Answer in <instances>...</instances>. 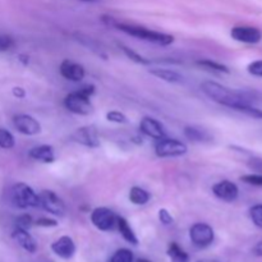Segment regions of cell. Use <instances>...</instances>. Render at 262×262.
<instances>
[{"label": "cell", "instance_id": "e0dca14e", "mask_svg": "<svg viewBox=\"0 0 262 262\" xmlns=\"http://www.w3.org/2000/svg\"><path fill=\"white\" fill-rule=\"evenodd\" d=\"M31 159L37 161H42V163H54L55 160V152H54L53 146L50 145H41L36 146V147L31 148L28 152Z\"/></svg>", "mask_w": 262, "mask_h": 262}, {"label": "cell", "instance_id": "4316f807", "mask_svg": "<svg viewBox=\"0 0 262 262\" xmlns=\"http://www.w3.org/2000/svg\"><path fill=\"white\" fill-rule=\"evenodd\" d=\"M250 216L253 224L262 229V205H255V206L251 207Z\"/></svg>", "mask_w": 262, "mask_h": 262}, {"label": "cell", "instance_id": "d6a6232c", "mask_svg": "<svg viewBox=\"0 0 262 262\" xmlns=\"http://www.w3.org/2000/svg\"><path fill=\"white\" fill-rule=\"evenodd\" d=\"M159 220L164 225H171L174 223L173 216H171V214L166 209L159 210Z\"/></svg>", "mask_w": 262, "mask_h": 262}, {"label": "cell", "instance_id": "ba28073f", "mask_svg": "<svg viewBox=\"0 0 262 262\" xmlns=\"http://www.w3.org/2000/svg\"><path fill=\"white\" fill-rule=\"evenodd\" d=\"M91 222L99 230L107 232L117 225V215L106 207H97L91 212Z\"/></svg>", "mask_w": 262, "mask_h": 262}, {"label": "cell", "instance_id": "f1b7e54d", "mask_svg": "<svg viewBox=\"0 0 262 262\" xmlns=\"http://www.w3.org/2000/svg\"><path fill=\"white\" fill-rule=\"evenodd\" d=\"M241 181L245 183L251 184V186L262 187V174L253 173V174H246V176L241 177Z\"/></svg>", "mask_w": 262, "mask_h": 262}, {"label": "cell", "instance_id": "4dcf8cb0", "mask_svg": "<svg viewBox=\"0 0 262 262\" xmlns=\"http://www.w3.org/2000/svg\"><path fill=\"white\" fill-rule=\"evenodd\" d=\"M247 71L248 73L252 74V76L262 78V60H255L252 61V63L248 64Z\"/></svg>", "mask_w": 262, "mask_h": 262}, {"label": "cell", "instance_id": "83f0119b", "mask_svg": "<svg viewBox=\"0 0 262 262\" xmlns=\"http://www.w3.org/2000/svg\"><path fill=\"white\" fill-rule=\"evenodd\" d=\"M106 119L112 123H117V124H127L128 123V118L123 113L118 112V110H113V112L107 113Z\"/></svg>", "mask_w": 262, "mask_h": 262}, {"label": "cell", "instance_id": "7c38bea8", "mask_svg": "<svg viewBox=\"0 0 262 262\" xmlns=\"http://www.w3.org/2000/svg\"><path fill=\"white\" fill-rule=\"evenodd\" d=\"M212 193L219 200L225 202H233L239 196V188L235 183L230 181H222L217 182L212 187Z\"/></svg>", "mask_w": 262, "mask_h": 262}, {"label": "cell", "instance_id": "d590c367", "mask_svg": "<svg viewBox=\"0 0 262 262\" xmlns=\"http://www.w3.org/2000/svg\"><path fill=\"white\" fill-rule=\"evenodd\" d=\"M13 95H14L17 99H23V97L26 96V91L22 87H14V89H13Z\"/></svg>", "mask_w": 262, "mask_h": 262}, {"label": "cell", "instance_id": "7402d4cb", "mask_svg": "<svg viewBox=\"0 0 262 262\" xmlns=\"http://www.w3.org/2000/svg\"><path fill=\"white\" fill-rule=\"evenodd\" d=\"M168 256L171 262H189L188 253L184 252L176 242L170 243L168 248Z\"/></svg>", "mask_w": 262, "mask_h": 262}, {"label": "cell", "instance_id": "9a60e30c", "mask_svg": "<svg viewBox=\"0 0 262 262\" xmlns=\"http://www.w3.org/2000/svg\"><path fill=\"white\" fill-rule=\"evenodd\" d=\"M59 71H60V74L64 78L72 82H81L84 78V74H86L84 68L81 64L74 63V61L68 60V59L60 64Z\"/></svg>", "mask_w": 262, "mask_h": 262}, {"label": "cell", "instance_id": "e575fe53", "mask_svg": "<svg viewBox=\"0 0 262 262\" xmlns=\"http://www.w3.org/2000/svg\"><path fill=\"white\" fill-rule=\"evenodd\" d=\"M37 227H42V228H53L58 225L56 220L54 219H49V217H40L38 220H36L35 223Z\"/></svg>", "mask_w": 262, "mask_h": 262}, {"label": "cell", "instance_id": "3957f363", "mask_svg": "<svg viewBox=\"0 0 262 262\" xmlns=\"http://www.w3.org/2000/svg\"><path fill=\"white\" fill-rule=\"evenodd\" d=\"M94 92L95 86H92V84H87V86L79 89L78 91L71 92L64 99V106L73 114L90 115L94 112V106H92V102L90 100Z\"/></svg>", "mask_w": 262, "mask_h": 262}, {"label": "cell", "instance_id": "d6986e66", "mask_svg": "<svg viewBox=\"0 0 262 262\" xmlns=\"http://www.w3.org/2000/svg\"><path fill=\"white\" fill-rule=\"evenodd\" d=\"M184 136H186V138H188L189 141L197 143L211 141V136L209 135L207 130L199 127H194V125H188V127L184 128Z\"/></svg>", "mask_w": 262, "mask_h": 262}, {"label": "cell", "instance_id": "d4e9b609", "mask_svg": "<svg viewBox=\"0 0 262 262\" xmlns=\"http://www.w3.org/2000/svg\"><path fill=\"white\" fill-rule=\"evenodd\" d=\"M120 48H122L123 53L125 54V56L127 58H129L130 60H133L135 63H138V64H150L151 61L147 60V59H145L143 56H141L140 54L136 53L135 50H132V49H129L128 46H124V45H119Z\"/></svg>", "mask_w": 262, "mask_h": 262}, {"label": "cell", "instance_id": "1f68e13d", "mask_svg": "<svg viewBox=\"0 0 262 262\" xmlns=\"http://www.w3.org/2000/svg\"><path fill=\"white\" fill-rule=\"evenodd\" d=\"M14 48V40L8 35H0V51H8Z\"/></svg>", "mask_w": 262, "mask_h": 262}, {"label": "cell", "instance_id": "74e56055", "mask_svg": "<svg viewBox=\"0 0 262 262\" xmlns=\"http://www.w3.org/2000/svg\"><path fill=\"white\" fill-rule=\"evenodd\" d=\"M27 56H25V55H20V60L22 61H25V64H27L28 63V60H27Z\"/></svg>", "mask_w": 262, "mask_h": 262}, {"label": "cell", "instance_id": "5b68a950", "mask_svg": "<svg viewBox=\"0 0 262 262\" xmlns=\"http://www.w3.org/2000/svg\"><path fill=\"white\" fill-rule=\"evenodd\" d=\"M188 147L182 141L176 138H161L155 146V152L159 158H178L186 155Z\"/></svg>", "mask_w": 262, "mask_h": 262}, {"label": "cell", "instance_id": "8d00e7d4", "mask_svg": "<svg viewBox=\"0 0 262 262\" xmlns=\"http://www.w3.org/2000/svg\"><path fill=\"white\" fill-rule=\"evenodd\" d=\"M253 255L257 256V257H262V242H258L255 247L252 248Z\"/></svg>", "mask_w": 262, "mask_h": 262}, {"label": "cell", "instance_id": "f35d334b", "mask_svg": "<svg viewBox=\"0 0 262 262\" xmlns=\"http://www.w3.org/2000/svg\"><path fill=\"white\" fill-rule=\"evenodd\" d=\"M136 262H151V261H148V260H146V258H138L137 261Z\"/></svg>", "mask_w": 262, "mask_h": 262}, {"label": "cell", "instance_id": "484cf974", "mask_svg": "<svg viewBox=\"0 0 262 262\" xmlns=\"http://www.w3.org/2000/svg\"><path fill=\"white\" fill-rule=\"evenodd\" d=\"M15 141L12 133L7 129L0 128V147L2 148H12L14 146Z\"/></svg>", "mask_w": 262, "mask_h": 262}, {"label": "cell", "instance_id": "6da1fadb", "mask_svg": "<svg viewBox=\"0 0 262 262\" xmlns=\"http://www.w3.org/2000/svg\"><path fill=\"white\" fill-rule=\"evenodd\" d=\"M201 90L209 99L223 106L234 109L235 112L243 113L251 118L262 119V109L255 105L257 100L255 92L238 91L212 81L201 83Z\"/></svg>", "mask_w": 262, "mask_h": 262}, {"label": "cell", "instance_id": "9c48e42d", "mask_svg": "<svg viewBox=\"0 0 262 262\" xmlns=\"http://www.w3.org/2000/svg\"><path fill=\"white\" fill-rule=\"evenodd\" d=\"M233 40L243 43H258L262 40L260 28L253 26H235L230 31Z\"/></svg>", "mask_w": 262, "mask_h": 262}, {"label": "cell", "instance_id": "7a4b0ae2", "mask_svg": "<svg viewBox=\"0 0 262 262\" xmlns=\"http://www.w3.org/2000/svg\"><path fill=\"white\" fill-rule=\"evenodd\" d=\"M105 20L107 22V25L113 26V27H115L117 30L127 33V35L133 36V37L140 38V40L147 41V42H152V43H156V45H161V46L170 45V43L174 42V37L171 35H168V33L147 30V28L141 27V26L120 23V22H117V20H114L113 18H109V19H105Z\"/></svg>", "mask_w": 262, "mask_h": 262}, {"label": "cell", "instance_id": "5bb4252c", "mask_svg": "<svg viewBox=\"0 0 262 262\" xmlns=\"http://www.w3.org/2000/svg\"><path fill=\"white\" fill-rule=\"evenodd\" d=\"M51 251L55 253L58 257L63 258V260H69L76 253V245H74L73 239L68 235H63L59 239L51 245Z\"/></svg>", "mask_w": 262, "mask_h": 262}, {"label": "cell", "instance_id": "8fae6325", "mask_svg": "<svg viewBox=\"0 0 262 262\" xmlns=\"http://www.w3.org/2000/svg\"><path fill=\"white\" fill-rule=\"evenodd\" d=\"M15 129L26 136H36L41 132V124L37 119L28 114H18L13 118Z\"/></svg>", "mask_w": 262, "mask_h": 262}, {"label": "cell", "instance_id": "44dd1931", "mask_svg": "<svg viewBox=\"0 0 262 262\" xmlns=\"http://www.w3.org/2000/svg\"><path fill=\"white\" fill-rule=\"evenodd\" d=\"M150 200V193L141 187H132L129 191V201L135 205H146Z\"/></svg>", "mask_w": 262, "mask_h": 262}, {"label": "cell", "instance_id": "52a82bcc", "mask_svg": "<svg viewBox=\"0 0 262 262\" xmlns=\"http://www.w3.org/2000/svg\"><path fill=\"white\" fill-rule=\"evenodd\" d=\"M38 201L42 209L48 211L49 214L55 215V216H64L66 214V205H64L63 200L59 196H56L53 191H45L41 192L38 194Z\"/></svg>", "mask_w": 262, "mask_h": 262}, {"label": "cell", "instance_id": "cb8c5ba5", "mask_svg": "<svg viewBox=\"0 0 262 262\" xmlns=\"http://www.w3.org/2000/svg\"><path fill=\"white\" fill-rule=\"evenodd\" d=\"M133 261H135L133 252L130 250H127V248H120V250H118L109 260V262H133Z\"/></svg>", "mask_w": 262, "mask_h": 262}, {"label": "cell", "instance_id": "4fadbf2b", "mask_svg": "<svg viewBox=\"0 0 262 262\" xmlns=\"http://www.w3.org/2000/svg\"><path fill=\"white\" fill-rule=\"evenodd\" d=\"M140 130L146 135L147 137L154 138V140H161V138L166 137L165 128L163 127L159 120L154 119L151 117H145L140 123Z\"/></svg>", "mask_w": 262, "mask_h": 262}, {"label": "cell", "instance_id": "836d02e7", "mask_svg": "<svg viewBox=\"0 0 262 262\" xmlns=\"http://www.w3.org/2000/svg\"><path fill=\"white\" fill-rule=\"evenodd\" d=\"M247 165L251 170L262 174V158H251L248 160Z\"/></svg>", "mask_w": 262, "mask_h": 262}, {"label": "cell", "instance_id": "ffe728a7", "mask_svg": "<svg viewBox=\"0 0 262 262\" xmlns=\"http://www.w3.org/2000/svg\"><path fill=\"white\" fill-rule=\"evenodd\" d=\"M150 73L156 78L161 79V81L169 82V83H179L183 81V77L176 71H170V69H163V68H155L150 69Z\"/></svg>", "mask_w": 262, "mask_h": 262}, {"label": "cell", "instance_id": "8992f818", "mask_svg": "<svg viewBox=\"0 0 262 262\" xmlns=\"http://www.w3.org/2000/svg\"><path fill=\"white\" fill-rule=\"evenodd\" d=\"M189 238L192 243L199 248H206L214 242V229L205 223H196L189 229Z\"/></svg>", "mask_w": 262, "mask_h": 262}, {"label": "cell", "instance_id": "277c9868", "mask_svg": "<svg viewBox=\"0 0 262 262\" xmlns=\"http://www.w3.org/2000/svg\"><path fill=\"white\" fill-rule=\"evenodd\" d=\"M13 205L18 209H28L40 205L38 194L26 183H17L12 188Z\"/></svg>", "mask_w": 262, "mask_h": 262}, {"label": "cell", "instance_id": "603a6c76", "mask_svg": "<svg viewBox=\"0 0 262 262\" xmlns=\"http://www.w3.org/2000/svg\"><path fill=\"white\" fill-rule=\"evenodd\" d=\"M197 66L202 67V68L207 69V71L219 72V73H229V68L224 64L216 63V61L211 60V59H202V60L197 61Z\"/></svg>", "mask_w": 262, "mask_h": 262}, {"label": "cell", "instance_id": "30bf717a", "mask_svg": "<svg viewBox=\"0 0 262 262\" xmlns=\"http://www.w3.org/2000/svg\"><path fill=\"white\" fill-rule=\"evenodd\" d=\"M72 140L74 142L79 143V145L86 146V147L94 148L100 146L99 132H97V129L94 125H84V127H81L77 130H74V133L72 135Z\"/></svg>", "mask_w": 262, "mask_h": 262}, {"label": "cell", "instance_id": "2e32d148", "mask_svg": "<svg viewBox=\"0 0 262 262\" xmlns=\"http://www.w3.org/2000/svg\"><path fill=\"white\" fill-rule=\"evenodd\" d=\"M12 237L28 253H35L37 251V243H36L35 238L28 233V230L15 228L12 233Z\"/></svg>", "mask_w": 262, "mask_h": 262}, {"label": "cell", "instance_id": "f546056e", "mask_svg": "<svg viewBox=\"0 0 262 262\" xmlns=\"http://www.w3.org/2000/svg\"><path fill=\"white\" fill-rule=\"evenodd\" d=\"M32 225H33V220L28 214H23L15 219V228H20V229L28 230Z\"/></svg>", "mask_w": 262, "mask_h": 262}, {"label": "cell", "instance_id": "ab89813d", "mask_svg": "<svg viewBox=\"0 0 262 262\" xmlns=\"http://www.w3.org/2000/svg\"><path fill=\"white\" fill-rule=\"evenodd\" d=\"M81 2H95V0H81Z\"/></svg>", "mask_w": 262, "mask_h": 262}, {"label": "cell", "instance_id": "ac0fdd59", "mask_svg": "<svg viewBox=\"0 0 262 262\" xmlns=\"http://www.w3.org/2000/svg\"><path fill=\"white\" fill-rule=\"evenodd\" d=\"M117 227L119 233L122 234V237L127 241L128 243L133 246H137L138 245V238L136 235V233L133 232V229L130 228L129 223L122 216H117Z\"/></svg>", "mask_w": 262, "mask_h": 262}]
</instances>
